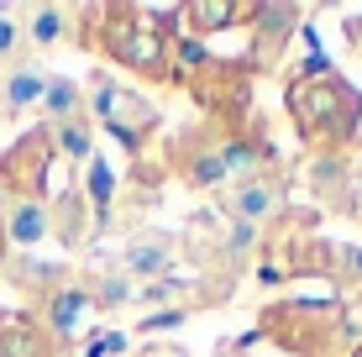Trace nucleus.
Masks as SVG:
<instances>
[{
  "label": "nucleus",
  "mask_w": 362,
  "mask_h": 357,
  "mask_svg": "<svg viewBox=\"0 0 362 357\" xmlns=\"http://www.w3.org/2000/svg\"><path fill=\"white\" fill-rule=\"evenodd\" d=\"M95 105H100V116L110 121V127L121 131V142L136 147L142 142V131H147V121H153V110H147L142 100H132V95H121V90H110V84H100V95H95Z\"/></svg>",
  "instance_id": "nucleus-1"
},
{
  "label": "nucleus",
  "mask_w": 362,
  "mask_h": 357,
  "mask_svg": "<svg viewBox=\"0 0 362 357\" xmlns=\"http://www.w3.org/2000/svg\"><path fill=\"white\" fill-rule=\"evenodd\" d=\"M116 53L127 58V64H136V69H158L163 64V42L153 37V27H127V37L116 42Z\"/></svg>",
  "instance_id": "nucleus-2"
},
{
  "label": "nucleus",
  "mask_w": 362,
  "mask_h": 357,
  "mask_svg": "<svg viewBox=\"0 0 362 357\" xmlns=\"http://www.w3.org/2000/svg\"><path fill=\"white\" fill-rule=\"evenodd\" d=\"M42 231H47V216H42V205H11V237L16 242H42Z\"/></svg>",
  "instance_id": "nucleus-3"
},
{
  "label": "nucleus",
  "mask_w": 362,
  "mask_h": 357,
  "mask_svg": "<svg viewBox=\"0 0 362 357\" xmlns=\"http://www.w3.org/2000/svg\"><path fill=\"white\" fill-rule=\"evenodd\" d=\"M37 95H47V84H42V74H32V69H21L16 79H11V90H6V100L11 110H21V105H32Z\"/></svg>",
  "instance_id": "nucleus-4"
},
{
  "label": "nucleus",
  "mask_w": 362,
  "mask_h": 357,
  "mask_svg": "<svg viewBox=\"0 0 362 357\" xmlns=\"http://www.w3.org/2000/svg\"><path fill=\"white\" fill-rule=\"evenodd\" d=\"M184 16H189L199 32H216V27H226V21H236V6H189Z\"/></svg>",
  "instance_id": "nucleus-5"
},
{
  "label": "nucleus",
  "mask_w": 362,
  "mask_h": 357,
  "mask_svg": "<svg viewBox=\"0 0 362 357\" xmlns=\"http://www.w3.org/2000/svg\"><path fill=\"white\" fill-rule=\"evenodd\" d=\"M84 310H90V300H84V294H58V305H53V321H58V331H74Z\"/></svg>",
  "instance_id": "nucleus-6"
},
{
  "label": "nucleus",
  "mask_w": 362,
  "mask_h": 357,
  "mask_svg": "<svg viewBox=\"0 0 362 357\" xmlns=\"http://www.w3.org/2000/svg\"><path fill=\"white\" fill-rule=\"evenodd\" d=\"M127 263L136 268V274H158V268L168 263V247H158V242H142V247H132Z\"/></svg>",
  "instance_id": "nucleus-7"
},
{
  "label": "nucleus",
  "mask_w": 362,
  "mask_h": 357,
  "mask_svg": "<svg viewBox=\"0 0 362 357\" xmlns=\"http://www.w3.org/2000/svg\"><path fill=\"white\" fill-rule=\"evenodd\" d=\"M231 205H236V216H263L268 211V189L263 184H247V189L231 194Z\"/></svg>",
  "instance_id": "nucleus-8"
},
{
  "label": "nucleus",
  "mask_w": 362,
  "mask_h": 357,
  "mask_svg": "<svg viewBox=\"0 0 362 357\" xmlns=\"http://www.w3.org/2000/svg\"><path fill=\"white\" fill-rule=\"evenodd\" d=\"M58 32H64V11H37L32 16V37L37 42H53Z\"/></svg>",
  "instance_id": "nucleus-9"
},
{
  "label": "nucleus",
  "mask_w": 362,
  "mask_h": 357,
  "mask_svg": "<svg viewBox=\"0 0 362 357\" xmlns=\"http://www.w3.org/2000/svg\"><path fill=\"white\" fill-rule=\"evenodd\" d=\"M69 105H74V84H69V79H53V84H47V110H58V116H64Z\"/></svg>",
  "instance_id": "nucleus-10"
},
{
  "label": "nucleus",
  "mask_w": 362,
  "mask_h": 357,
  "mask_svg": "<svg viewBox=\"0 0 362 357\" xmlns=\"http://www.w3.org/2000/svg\"><path fill=\"white\" fill-rule=\"evenodd\" d=\"M90 189H95V205L105 211V205H110V168H105V163L90 168Z\"/></svg>",
  "instance_id": "nucleus-11"
},
{
  "label": "nucleus",
  "mask_w": 362,
  "mask_h": 357,
  "mask_svg": "<svg viewBox=\"0 0 362 357\" xmlns=\"http://www.w3.org/2000/svg\"><path fill=\"white\" fill-rule=\"evenodd\" d=\"M221 174H226V158H216V153H210V158H199V163H194V179H221Z\"/></svg>",
  "instance_id": "nucleus-12"
},
{
  "label": "nucleus",
  "mask_w": 362,
  "mask_h": 357,
  "mask_svg": "<svg viewBox=\"0 0 362 357\" xmlns=\"http://www.w3.org/2000/svg\"><path fill=\"white\" fill-rule=\"evenodd\" d=\"M6 47H16V21L0 11V53H6Z\"/></svg>",
  "instance_id": "nucleus-13"
},
{
  "label": "nucleus",
  "mask_w": 362,
  "mask_h": 357,
  "mask_svg": "<svg viewBox=\"0 0 362 357\" xmlns=\"http://www.w3.org/2000/svg\"><path fill=\"white\" fill-rule=\"evenodd\" d=\"M64 147L79 158V153H90V137H84V131H64Z\"/></svg>",
  "instance_id": "nucleus-14"
},
{
  "label": "nucleus",
  "mask_w": 362,
  "mask_h": 357,
  "mask_svg": "<svg viewBox=\"0 0 362 357\" xmlns=\"http://www.w3.org/2000/svg\"><path fill=\"white\" fill-rule=\"evenodd\" d=\"M352 263H357V274H362V247H357V252H352Z\"/></svg>",
  "instance_id": "nucleus-15"
},
{
  "label": "nucleus",
  "mask_w": 362,
  "mask_h": 357,
  "mask_svg": "<svg viewBox=\"0 0 362 357\" xmlns=\"http://www.w3.org/2000/svg\"><path fill=\"white\" fill-rule=\"evenodd\" d=\"M357 357H362V352H357Z\"/></svg>",
  "instance_id": "nucleus-16"
}]
</instances>
